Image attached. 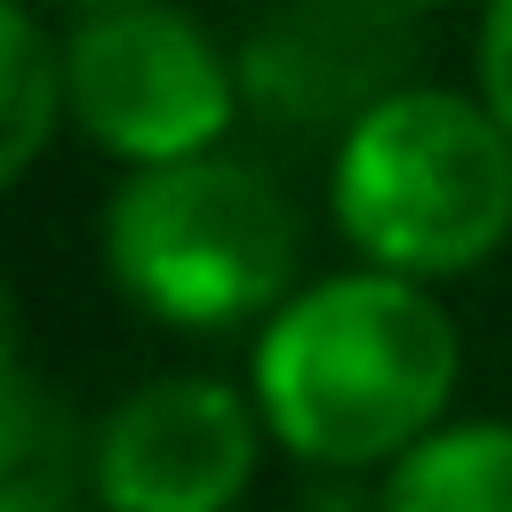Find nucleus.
Wrapping results in <instances>:
<instances>
[{
    "instance_id": "obj_3",
    "label": "nucleus",
    "mask_w": 512,
    "mask_h": 512,
    "mask_svg": "<svg viewBox=\"0 0 512 512\" xmlns=\"http://www.w3.org/2000/svg\"><path fill=\"white\" fill-rule=\"evenodd\" d=\"M104 280L160 328H240L296 296V208L232 152L128 176L96 216Z\"/></svg>"
},
{
    "instance_id": "obj_6",
    "label": "nucleus",
    "mask_w": 512,
    "mask_h": 512,
    "mask_svg": "<svg viewBox=\"0 0 512 512\" xmlns=\"http://www.w3.org/2000/svg\"><path fill=\"white\" fill-rule=\"evenodd\" d=\"M264 416L240 384L152 376L104 408L88 440V496L104 512H232L256 488Z\"/></svg>"
},
{
    "instance_id": "obj_12",
    "label": "nucleus",
    "mask_w": 512,
    "mask_h": 512,
    "mask_svg": "<svg viewBox=\"0 0 512 512\" xmlns=\"http://www.w3.org/2000/svg\"><path fill=\"white\" fill-rule=\"evenodd\" d=\"M64 8H80V16H96V8H128V0H64Z\"/></svg>"
},
{
    "instance_id": "obj_5",
    "label": "nucleus",
    "mask_w": 512,
    "mask_h": 512,
    "mask_svg": "<svg viewBox=\"0 0 512 512\" xmlns=\"http://www.w3.org/2000/svg\"><path fill=\"white\" fill-rule=\"evenodd\" d=\"M416 16L384 0H264L232 40L240 112L280 136H352L408 88Z\"/></svg>"
},
{
    "instance_id": "obj_1",
    "label": "nucleus",
    "mask_w": 512,
    "mask_h": 512,
    "mask_svg": "<svg viewBox=\"0 0 512 512\" xmlns=\"http://www.w3.org/2000/svg\"><path fill=\"white\" fill-rule=\"evenodd\" d=\"M464 376V336L448 304L392 272H320L304 280L248 352V400L312 472H392L416 440L448 424Z\"/></svg>"
},
{
    "instance_id": "obj_10",
    "label": "nucleus",
    "mask_w": 512,
    "mask_h": 512,
    "mask_svg": "<svg viewBox=\"0 0 512 512\" xmlns=\"http://www.w3.org/2000/svg\"><path fill=\"white\" fill-rule=\"evenodd\" d=\"M0 512H56V488H32V480H0Z\"/></svg>"
},
{
    "instance_id": "obj_2",
    "label": "nucleus",
    "mask_w": 512,
    "mask_h": 512,
    "mask_svg": "<svg viewBox=\"0 0 512 512\" xmlns=\"http://www.w3.org/2000/svg\"><path fill=\"white\" fill-rule=\"evenodd\" d=\"M328 216L368 272L440 288L512 240V136L480 96L408 80L328 152Z\"/></svg>"
},
{
    "instance_id": "obj_9",
    "label": "nucleus",
    "mask_w": 512,
    "mask_h": 512,
    "mask_svg": "<svg viewBox=\"0 0 512 512\" xmlns=\"http://www.w3.org/2000/svg\"><path fill=\"white\" fill-rule=\"evenodd\" d=\"M472 96H480L488 120L512 136V0H480V32H472Z\"/></svg>"
},
{
    "instance_id": "obj_8",
    "label": "nucleus",
    "mask_w": 512,
    "mask_h": 512,
    "mask_svg": "<svg viewBox=\"0 0 512 512\" xmlns=\"http://www.w3.org/2000/svg\"><path fill=\"white\" fill-rule=\"evenodd\" d=\"M64 128V40H48L32 0H0V176L24 184Z\"/></svg>"
},
{
    "instance_id": "obj_11",
    "label": "nucleus",
    "mask_w": 512,
    "mask_h": 512,
    "mask_svg": "<svg viewBox=\"0 0 512 512\" xmlns=\"http://www.w3.org/2000/svg\"><path fill=\"white\" fill-rule=\"evenodd\" d=\"M384 8H400V16H424V8H448V0H384Z\"/></svg>"
},
{
    "instance_id": "obj_7",
    "label": "nucleus",
    "mask_w": 512,
    "mask_h": 512,
    "mask_svg": "<svg viewBox=\"0 0 512 512\" xmlns=\"http://www.w3.org/2000/svg\"><path fill=\"white\" fill-rule=\"evenodd\" d=\"M376 512H512V424L504 416L440 424L384 472Z\"/></svg>"
},
{
    "instance_id": "obj_4",
    "label": "nucleus",
    "mask_w": 512,
    "mask_h": 512,
    "mask_svg": "<svg viewBox=\"0 0 512 512\" xmlns=\"http://www.w3.org/2000/svg\"><path fill=\"white\" fill-rule=\"evenodd\" d=\"M64 120L128 176L224 152L240 120L232 48L176 0H128L72 16L64 32Z\"/></svg>"
}]
</instances>
